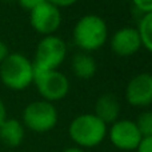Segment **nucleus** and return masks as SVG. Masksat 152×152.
I'll list each match as a JSON object with an SVG mask.
<instances>
[{
  "label": "nucleus",
  "mask_w": 152,
  "mask_h": 152,
  "mask_svg": "<svg viewBox=\"0 0 152 152\" xmlns=\"http://www.w3.org/2000/svg\"><path fill=\"white\" fill-rule=\"evenodd\" d=\"M72 39L75 44L86 52L99 50L108 39V28L104 19L94 13L81 16L74 27Z\"/></svg>",
  "instance_id": "1"
},
{
  "label": "nucleus",
  "mask_w": 152,
  "mask_h": 152,
  "mask_svg": "<svg viewBox=\"0 0 152 152\" xmlns=\"http://www.w3.org/2000/svg\"><path fill=\"white\" fill-rule=\"evenodd\" d=\"M107 124L94 113L76 116L68 127V134L79 148H92L99 145L107 136Z\"/></svg>",
  "instance_id": "2"
},
{
  "label": "nucleus",
  "mask_w": 152,
  "mask_h": 152,
  "mask_svg": "<svg viewBox=\"0 0 152 152\" xmlns=\"http://www.w3.org/2000/svg\"><path fill=\"white\" fill-rule=\"evenodd\" d=\"M0 80L12 91H23L34 83V63L21 53H10L0 64Z\"/></svg>",
  "instance_id": "3"
},
{
  "label": "nucleus",
  "mask_w": 152,
  "mask_h": 152,
  "mask_svg": "<svg viewBox=\"0 0 152 152\" xmlns=\"http://www.w3.org/2000/svg\"><path fill=\"white\" fill-rule=\"evenodd\" d=\"M67 56V44L61 37L50 35L39 42L35 53L34 68L39 71L58 69Z\"/></svg>",
  "instance_id": "4"
},
{
  "label": "nucleus",
  "mask_w": 152,
  "mask_h": 152,
  "mask_svg": "<svg viewBox=\"0 0 152 152\" xmlns=\"http://www.w3.org/2000/svg\"><path fill=\"white\" fill-rule=\"evenodd\" d=\"M59 115L56 107L45 100L32 102L23 111V126L37 134H44L55 128Z\"/></svg>",
  "instance_id": "5"
},
{
  "label": "nucleus",
  "mask_w": 152,
  "mask_h": 152,
  "mask_svg": "<svg viewBox=\"0 0 152 152\" xmlns=\"http://www.w3.org/2000/svg\"><path fill=\"white\" fill-rule=\"evenodd\" d=\"M34 83L45 102H59L69 92V81L59 69L39 71L34 68Z\"/></svg>",
  "instance_id": "6"
},
{
  "label": "nucleus",
  "mask_w": 152,
  "mask_h": 152,
  "mask_svg": "<svg viewBox=\"0 0 152 152\" xmlns=\"http://www.w3.org/2000/svg\"><path fill=\"white\" fill-rule=\"evenodd\" d=\"M108 136H110L111 143L123 152L136 150L143 139V135L140 134L136 126V121L129 120V119L116 120L111 126Z\"/></svg>",
  "instance_id": "7"
},
{
  "label": "nucleus",
  "mask_w": 152,
  "mask_h": 152,
  "mask_svg": "<svg viewBox=\"0 0 152 152\" xmlns=\"http://www.w3.org/2000/svg\"><path fill=\"white\" fill-rule=\"evenodd\" d=\"M29 23L37 34L44 36L53 35L61 24L60 8L48 1L42 3L29 12Z\"/></svg>",
  "instance_id": "8"
},
{
  "label": "nucleus",
  "mask_w": 152,
  "mask_h": 152,
  "mask_svg": "<svg viewBox=\"0 0 152 152\" xmlns=\"http://www.w3.org/2000/svg\"><path fill=\"white\" fill-rule=\"evenodd\" d=\"M126 99L132 107L152 104V74L143 72L131 79L126 88Z\"/></svg>",
  "instance_id": "9"
},
{
  "label": "nucleus",
  "mask_w": 152,
  "mask_h": 152,
  "mask_svg": "<svg viewBox=\"0 0 152 152\" xmlns=\"http://www.w3.org/2000/svg\"><path fill=\"white\" fill-rule=\"evenodd\" d=\"M142 47V39L137 28L123 27L113 34L111 39V50L121 58L132 56Z\"/></svg>",
  "instance_id": "10"
},
{
  "label": "nucleus",
  "mask_w": 152,
  "mask_h": 152,
  "mask_svg": "<svg viewBox=\"0 0 152 152\" xmlns=\"http://www.w3.org/2000/svg\"><path fill=\"white\" fill-rule=\"evenodd\" d=\"M103 123L113 124L120 115V103L112 94H103L95 103V113Z\"/></svg>",
  "instance_id": "11"
},
{
  "label": "nucleus",
  "mask_w": 152,
  "mask_h": 152,
  "mask_svg": "<svg viewBox=\"0 0 152 152\" xmlns=\"http://www.w3.org/2000/svg\"><path fill=\"white\" fill-rule=\"evenodd\" d=\"M26 128L23 123L16 119H5L0 124V142L11 148L19 147L24 140Z\"/></svg>",
  "instance_id": "12"
},
{
  "label": "nucleus",
  "mask_w": 152,
  "mask_h": 152,
  "mask_svg": "<svg viewBox=\"0 0 152 152\" xmlns=\"http://www.w3.org/2000/svg\"><path fill=\"white\" fill-rule=\"evenodd\" d=\"M96 60L89 53L80 52L72 58V71L76 77L84 79V80L91 79L96 74Z\"/></svg>",
  "instance_id": "13"
},
{
  "label": "nucleus",
  "mask_w": 152,
  "mask_h": 152,
  "mask_svg": "<svg viewBox=\"0 0 152 152\" xmlns=\"http://www.w3.org/2000/svg\"><path fill=\"white\" fill-rule=\"evenodd\" d=\"M137 31L142 39V45H144L152 53V12L143 15V18L139 21Z\"/></svg>",
  "instance_id": "14"
},
{
  "label": "nucleus",
  "mask_w": 152,
  "mask_h": 152,
  "mask_svg": "<svg viewBox=\"0 0 152 152\" xmlns=\"http://www.w3.org/2000/svg\"><path fill=\"white\" fill-rule=\"evenodd\" d=\"M136 126H137V128H139L140 134L143 135V137L152 136V112L151 111L143 112L142 115L137 118Z\"/></svg>",
  "instance_id": "15"
},
{
  "label": "nucleus",
  "mask_w": 152,
  "mask_h": 152,
  "mask_svg": "<svg viewBox=\"0 0 152 152\" xmlns=\"http://www.w3.org/2000/svg\"><path fill=\"white\" fill-rule=\"evenodd\" d=\"M132 3L143 13L152 12V0H132Z\"/></svg>",
  "instance_id": "16"
},
{
  "label": "nucleus",
  "mask_w": 152,
  "mask_h": 152,
  "mask_svg": "<svg viewBox=\"0 0 152 152\" xmlns=\"http://www.w3.org/2000/svg\"><path fill=\"white\" fill-rule=\"evenodd\" d=\"M44 1H47V0H18L19 5H20L23 10L29 11V12H31L34 8H36L37 5H40L42 3H44Z\"/></svg>",
  "instance_id": "17"
},
{
  "label": "nucleus",
  "mask_w": 152,
  "mask_h": 152,
  "mask_svg": "<svg viewBox=\"0 0 152 152\" xmlns=\"http://www.w3.org/2000/svg\"><path fill=\"white\" fill-rule=\"evenodd\" d=\"M137 152H152V136L143 137L139 147L136 148Z\"/></svg>",
  "instance_id": "18"
},
{
  "label": "nucleus",
  "mask_w": 152,
  "mask_h": 152,
  "mask_svg": "<svg viewBox=\"0 0 152 152\" xmlns=\"http://www.w3.org/2000/svg\"><path fill=\"white\" fill-rule=\"evenodd\" d=\"M48 3L56 5L58 8H64V7H69V5H74L75 3H77L79 0H47Z\"/></svg>",
  "instance_id": "19"
},
{
  "label": "nucleus",
  "mask_w": 152,
  "mask_h": 152,
  "mask_svg": "<svg viewBox=\"0 0 152 152\" xmlns=\"http://www.w3.org/2000/svg\"><path fill=\"white\" fill-rule=\"evenodd\" d=\"M10 55V50H8V45L5 44L3 40H0V64L5 60V58Z\"/></svg>",
  "instance_id": "20"
},
{
  "label": "nucleus",
  "mask_w": 152,
  "mask_h": 152,
  "mask_svg": "<svg viewBox=\"0 0 152 152\" xmlns=\"http://www.w3.org/2000/svg\"><path fill=\"white\" fill-rule=\"evenodd\" d=\"M7 119V108H5V104L1 99H0V124Z\"/></svg>",
  "instance_id": "21"
},
{
  "label": "nucleus",
  "mask_w": 152,
  "mask_h": 152,
  "mask_svg": "<svg viewBox=\"0 0 152 152\" xmlns=\"http://www.w3.org/2000/svg\"><path fill=\"white\" fill-rule=\"evenodd\" d=\"M63 152H86L83 148H79V147H69V148H66Z\"/></svg>",
  "instance_id": "22"
},
{
  "label": "nucleus",
  "mask_w": 152,
  "mask_h": 152,
  "mask_svg": "<svg viewBox=\"0 0 152 152\" xmlns=\"http://www.w3.org/2000/svg\"><path fill=\"white\" fill-rule=\"evenodd\" d=\"M3 1H5V3H12V1H18V0H3Z\"/></svg>",
  "instance_id": "23"
}]
</instances>
